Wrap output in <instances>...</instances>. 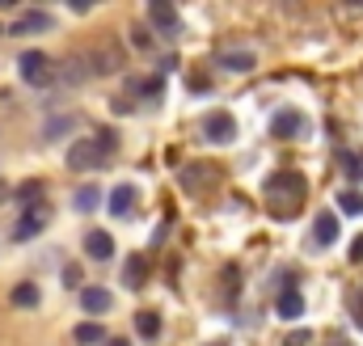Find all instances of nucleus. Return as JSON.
<instances>
[{
  "label": "nucleus",
  "mask_w": 363,
  "mask_h": 346,
  "mask_svg": "<svg viewBox=\"0 0 363 346\" xmlns=\"http://www.w3.org/2000/svg\"><path fill=\"white\" fill-rule=\"evenodd\" d=\"M304 194H308V182H304V173L279 169V173H271V177H267V207H271L274 220H291V216L300 211Z\"/></svg>",
  "instance_id": "1"
},
{
  "label": "nucleus",
  "mask_w": 363,
  "mask_h": 346,
  "mask_svg": "<svg viewBox=\"0 0 363 346\" xmlns=\"http://www.w3.org/2000/svg\"><path fill=\"white\" fill-rule=\"evenodd\" d=\"M118 148V140H114V131L106 127V131H97V140H72L68 144V169H97V165H106V157Z\"/></svg>",
  "instance_id": "2"
},
{
  "label": "nucleus",
  "mask_w": 363,
  "mask_h": 346,
  "mask_svg": "<svg viewBox=\"0 0 363 346\" xmlns=\"http://www.w3.org/2000/svg\"><path fill=\"white\" fill-rule=\"evenodd\" d=\"M17 72H21V81L34 89H47L55 81V68H51V60L43 55V51H26L21 60H17Z\"/></svg>",
  "instance_id": "3"
},
{
  "label": "nucleus",
  "mask_w": 363,
  "mask_h": 346,
  "mask_svg": "<svg viewBox=\"0 0 363 346\" xmlns=\"http://www.w3.org/2000/svg\"><path fill=\"white\" fill-rule=\"evenodd\" d=\"M203 135H207L211 144H233V140H237V118H233L228 110H211V114L203 118Z\"/></svg>",
  "instance_id": "4"
},
{
  "label": "nucleus",
  "mask_w": 363,
  "mask_h": 346,
  "mask_svg": "<svg viewBox=\"0 0 363 346\" xmlns=\"http://www.w3.org/2000/svg\"><path fill=\"white\" fill-rule=\"evenodd\" d=\"M47 30H55V17L47 13V9H26L13 26H9V34H47Z\"/></svg>",
  "instance_id": "5"
},
{
  "label": "nucleus",
  "mask_w": 363,
  "mask_h": 346,
  "mask_svg": "<svg viewBox=\"0 0 363 346\" xmlns=\"http://www.w3.org/2000/svg\"><path fill=\"white\" fill-rule=\"evenodd\" d=\"M47 220H51V207H47V203H30V207H26V216L17 220V241L38 237V233L47 228Z\"/></svg>",
  "instance_id": "6"
},
{
  "label": "nucleus",
  "mask_w": 363,
  "mask_h": 346,
  "mask_svg": "<svg viewBox=\"0 0 363 346\" xmlns=\"http://www.w3.org/2000/svg\"><path fill=\"white\" fill-rule=\"evenodd\" d=\"M271 131L279 135V140H300L304 131H308V118L300 114V110H279L271 123Z\"/></svg>",
  "instance_id": "7"
},
{
  "label": "nucleus",
  "mask_w": 363,
  "mask_h": 346,
  "mask_svg": "<svg viewBox=\"0 0 363 346\" xmlns=\"http://www.w3.org/2000/svg\"><path fill=\"white\" fill-rule=\"evenodd\" d=\"M148 17H152L157 30H165V38H178L182 21H178V9H174L169 0H152V4H148Z\"/></svg>",
  "instance_id": "8"
},
{
  "label": "nucleus",
  "mask_w": 363,
  "mask_h": 346,
  "mask_svg": "<svg viewBox=\"0 0 363 346\" xmlns=\"http://www.w3.org/2000/svg\"><path fill=\"white\" fill-rule=\"evenodd\" d=\"M334 241H338V216L334 211H317V220H313V245L330 250Z\"/></svg>",
  "instance_id": "9"
},
{
  "label": "nucleus",
  "mask_w": 363,
  "mask_h": 346,
  "mask_svg": "<svg viewBox=\"0 0 363 346\" xmlns=\"http://www.w3.org/2000/svg\"><path fill=\"white\" fill-rule=\"evenodd\" d=\"M81 308H85L89 317L110 313V308H114V296H110V287H81Z\"/></svg>",
  "instance_id": "10"
},
{
  "label": "nucleus",
  "mask_w": 363,
  "mask_h": 346,
  "mask_svg": "<svg viewBox=\"0 0 363 346\" xmlns=\"http://www.w3.org/2000/svg\"><path fill=\"white\" fill-rule=\"evenodd\" d=\"M85 254L97 262H110L114 258V237L106 233V228H93V233H85Z\"/></svg>",
  "instance_id": "11"
},
{
  "label": "nucleus",
  "mask_w": 363,
  "mask_h": 346,
  "mask_svg": "<svg viewBox=\"0 0 363 346\" xmlns=\"http://www.w3.org/2000/svg\"><path fill=\"white\" fill-rule=\"evenodd\" d=\"M274 313H279L283 321H296V317H304V296H300L296 287H283V291H279V304H274Z\"/></svg>",
  "instance_id": "12"
},
{
  "label": "nucleus",
  "mask_w": 363,
  "mask_h": 346,
  "mask_svg": "<svg viewBox=\"0 0 363 346\" xmlns=\"http://www.w3.org/2000/svg\"><path fill=\"white\" fill-rule=\"evenodd\" d=\"M89 64H93V72H97V77H106V72H118V68H123V51L106 43L101 51H93V55H89Z\"/></svg>",
  "instance_id": "13"
},
{
  "label": "nucleus",
  "mask_w": 363,
  "mask_h": 346,
  "mask_svg": "<svg viewBox=\"0 0 363 346\" xmlns=\"http://www.w3.org/2000/svg\"><path fill=\"white\" fill-rule=\"evenodd\" d=\"M216 64H220L224 72H250L258 60H254V51H220V55H216Z\"/></svg>",
  "instance_id": "14"
},
{
  "label": "nucleus",
  "mask_w": 363,
  "mask_h": 346,
  "mask_svg": "<svg viewBox=\"0 0 363 346\" xmlns=\"http://www.w3.org/2000/svg\"><path fill=\"white\" fill-rule=\"evenodd\" d=\"M106 207H110V216H131V207H135V186H127V182H123V186H114Z\"/></svg>",
  "instance_id": "15"
},
{
  "label": "nucleus",
  "mask_w": 363,
  "mask_h": 346,
  "mask_svg": "<svg viewBox=\"0 0 363 346\" xmlns=\"http://www.w3.org/2000/svg\"><path fill=\"white\" fill-rule=\"evenodd\" d=\"M123 283H127V287H144V283H148V262H144V254H131V258H127Z\"/></svg>",
  "instance_id": "16"
},
{
  "label": "nucleus",
  "mask_w": 363,
  "mask_h": 346,
  "mask_svg": "<svg viewBox=\"0 0 363 346\" xmlns=\"http://www.w3.org/2000/svg\"><path fill=\"white\" fill-rule=\"evenodd\" d=\"M72 338H77L81 346H97V342L106 346V338H110V334H106V330H101L97 321H81V325L72 330Z\"/></svg>",
  "instance_id": "17"
},
{
  "label": "nucleus",
  "mask_w": 363,
  "mask_h": 346,
  "mask_svg": "<svg viewBox=\"0 0 363 346\" xmlns=\"http://www.w3.org/2000/svg\"><path fill=\"white\" fill-rule=\"evenodd\" d=\"M9 300H13L17 308H38V300H43V291H38V283H17Z\"/></svg>",
  "instance_id": "18"
},
{
  "label": "nucleus",
  "mask_w": 363,
  "mask_h": 346,
  "mask_svg": "<svg viewBox=\"0 0 363 346\" xmlns=\"http://www.w3.org/2000/svg\"><path fill=\"white\" fill-rule=\"evenodd\" d=\"M97 203H101V190H97V182L77 186V194H72V207H77V211H93Z\"/></svg>",
  "instance_id": "19"
},
{
  "label": "nucleus",
  "mask_w": 363,
  "mask_h": 346,
  "mask_svg": "<svg viewBox=\"0 0 363 346\" xmlns=\"http://www.w3.org/2000/svg\"><path fill=\"white\" fill-rule=\"evenodd\" d=\"M135 330H140L144 338H157V334H161V317H157V313H135Z\"/></svg>",
  "instance_id": "20"
},
{
  "label": "nucleus",
  "mask_w": 363,
  "mask_h": 346,
  "mask_svg": "<svg viewBox=\"0 0 363 346\" xmlns=\"http://www.w3.org/2000/svg\"><path fill=\"white\" fill-rule=\"evenodd\" d=\"M338 207H342L347 216H363V194L359 190H342V194H338Z\"/></svg>",
  "instance_id": "21"
},
{
  "label": "nucleus",
  "mask_w": 363,
  "mask_h": 346,
  "mask_svg": "<svg viewBox=\"0 0 363 346\" xmlns=\"http://www.w3.org/2000/svg\"><path fill=\"white\" fill-rule=\"evenodd\" d=\"M338 161H342V169H347V177H355V182H363V152H342Z\"/></svg>",
  "instance_id": "22"
},
{
  "label": "nucleus",
  "mask_w": 363,
  "mask_h": 346,
  "mask_svg": "<svg viewBox=\"0 0 363 346\" xmlns=\"http://www.w3.org/2000/svg\"><path fill=\"white\" fill-rule=\"evenodd\" d=\"M77 127V114H64V118H51L47 123V140H60V131H72Z\"/></svg>",
  "instance_id": "23"
},
{
  "label": "nucleus",
  "mask_w": 363,
  "mask_h": 346,
  "mask_svg": "<svg viewBox=\"0 0 363 346\" xmlns=\"http://www.w3.org/2000/svg\"><path fill=\"white\" fill-rule=\"evenodd\" d=\"M17 199L30 207V199H43V182H21V186H17Z\"/></svg>",
  "instance_id": "24"
},
{
  "label": "nucleus",
  "mask_w": 363,
  "mask_h": 346,
  "mask_svg": "<svg viewBox=\"0 0 363 346\" xmlns=\"http://www.w3.org/2000/svg\"><path fill=\"white\" fill-rule=\"evenodd\" d=\"M64 287H81V266H77V262L64 266Z\"/></svg>",
  "instance_id": "25"
},
{
  "label": "nucleus",
  "mask_w": 363,
  "mask_h": 346,
  "mask_svg": "<svg viewBox=\"0 0 363 346\" xmlns=\"http://www.w3.org/2000/svg\"><path fill=\"white\" fill-rule=\"evenodd\" d=\"M308 338H313L308 330H296V334H287V342L283 346H308Z\"/></svg>",
  "instance_id": "26"
},
{
  "label": "nucleus",
  "mask_w": 363,
  "mask_h": 346,
  "mask_svg": "<svg viewBox=\"0 0 363 346\" xmlns=\"http://www.w3.org/2000/svg\"><path fill=\"white\" fill-rule=\"evenodd\" d=\"M351 317H355V325L363 330V291L355 296V304H351Z\"/></svg>",
  "instance_id": "27"
},
{
  "label": "nucleus",
  "mask_w": 363,
  "mask_h": 346,
  "mask_svg": "<svg viewBox=\"0 0 363 346\" xmlns=\"http://www.w3.org/2000/svg\"><path fill=\"white\" fill-rule=\"evenodd\" d=\"M351 262H363V233L351 241Z\"/></svg>",
  "instance_id": "28"
},
{
  "label": "nucleus",
  "mask_w": 363,
  "mask_h": 346,
  "mask_svg": "<svg viewBox=\"0 0 363 346\" xmlns=\"http://www.w3.org/2000/svg\"><path fill=\"white\" fill-rule=\"evenodd\" d=\"M106 346H131V338H106Z\"/></svg>",
  "instance_id": "29"
},
{
  "label": "nucleus",
  "mask_w": 363,
  "mask_h": 346,
  "mask_svg": "<svg viewBox=\"0 0 363 346\" xmlns=\"http://www.w3.org/2000/svg\"><path fill=\"white\" fill-rule=\"evenodd\" d=\"M330 346H347V342H342V338H334V342H330Z\"/></svg>",
  "instance_id": "30"
},
{
  "label": "nucleus",
  "mask_w": 363,
  "mask_h": 346,
  "mask_svg": "<svg viewBox=\"0 0 363 346\" xmlns=\"http://www.w3.org/2000/svg\"><path fill=\"white\" fill-rule=\"evenodd\" d=\"M211 346H228V342H211Z\"/></svg>",
  "instance_id": "31"
},
{
  "label": "nucleus",
  "mask_w": 363,
  "mask_h": 346,
  "mask_svg": "<svg viewBox=\"0 0 363 346\" xmlns=\"http://www.w3.org/2000/svg\"><path fill=\"white\" fill-rule=\"evenodd\" d=\"M0 194H4V186H0Z\"/></svg>",
  "instance_id": "32"
},
{
  "label": "nucleus",
  "mask_w": 363,
  "mask_h": 346,
  "mask_svg": "<svg viewBox=\"0 0 363 346\" xmlns=\"http://www.w3.org/2000/svg\"><path fill=\"white\" fill-rule=\"evenodd\" d=\"M0 34H4V30H0Z\"/></svg>",
  "instance_id": "33"
}]
</instances>
